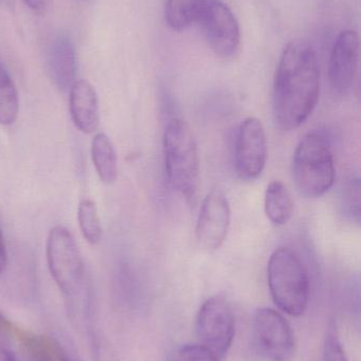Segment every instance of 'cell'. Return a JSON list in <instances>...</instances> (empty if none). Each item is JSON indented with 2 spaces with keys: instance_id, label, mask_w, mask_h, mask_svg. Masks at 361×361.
I'll use <instances>...</instances> for the list:
<instances>
[{
  "instance_id": "6da1fadb",
  "label": "cell",
  "mask_w": 361,
  "mask_h": 361,
  "mask_svg": "<svg viewBox=\"0 0 361 361\" xmlns=\"http://www.w3.org/2000/svg\"><path fill=\"white\" fill-rule=\"evenodd\" d=\"M320 95V67L315 50L305 42L288 44L276 72L273 114L285 131L300 127L312 116Z\"/></svg>"
},
{
  "instance_id": "7a4b0ae2",
  "label": "cell",
  "mask_w": 361,
  "mask_h": 361,
  "mask_svg": "<svg viewBox=\"0 0 361 361\" xmlns=\"http://www.w3.org/2000/svg\"><path fill=\"white\" fill-rule=\"evenodd\" d=\"M165 173L172 188L189 203H194L199 187V158L196 141L187 123L174 118L163 135Z\"/></svg>"
},
{
  "instance_id": "3957f363",
  "label": "cell",
  "mask_w": 361,
  "mask_h": 361,
  "mask_svg": "<svg viewBox=\"0 0 361 361\" xmlns=\"http://www.w3.org/2000/svg\"><path fill=\"white\" fill-rule=\"evenodd\" d=\"M269 290L276 305L295 317L307 311L309 278L307 267L296 252L280 247L271 256L267 267Z\"/></svg>"
},
{
  "instance_id": "277c9868",
  "label": "cell",
  "mask_w": 361,
  "mask_h": 361,
  "mask_svg": "<svg viewBox=\"0 0 361 361\" xmlns=\"http://www.w3.org/2000/svg\"><path fill=\"white\" fill-rule=\"evenodd\" d=\"M292 177L307 197H322L332 188L336 167L330 142L324 135L314 131L301 140L292 159Z\"/></svg>"
},
{
  "instance_id": "5b68a950",
  "label": "cell",
  "mask_w": 361,
  "mask_h": 361,
  "mask_svg": "<svg viewBox=\"0 0 361 361\" xmlns=\"http://www.w3.org/2000/svg\"><path fill=\"white\" fill-rule=\"evenodd\" d=\"M47 261L59 290L66 296H76L84 282V263L73 235L65 227L55 226L49 233Z\"/></svg>"
},
{
  "instance_id": "8992f818",
  "label": "cell",
  "mask_w": 361,
  "mask_h": 361,
  "mask_svg": "<svg viewBox=\"0 0 361 361\" xmlns=\"http://www.w3.org/2000/svg\"><path fill=\"white\" fill-rule=\"evenodd\" d=\"M196 332L201 345L216 357L228 353L235 339V319L226 299L215 296L203 303L197 314Z\"/></svg>"
},
{
  "instance_id": "52a82bcc",
  "label": "cell",
  "mask_w": 361,
  "mask_h": 361,
  "mask_svg": "<svg viewBox=\"0 0 361 361\" xmlns=\"http://www.w3.org/2000/svg\"><path fill=\"white\" fill-rule=\"evenodd\" d=\"M254 335L259 352L267 360L290 361L294 357V332L279 312L259 309L254 315Z\"/></svg>"
},
{
  "instance_id": "ba28073f",
  "label": "cell",
  "mask_w": 361,
  "mask_h": 361,
  "mask_svg": "<svg viewBox=\"0 0 361 361\" xmlns=\"http://www.w3.org/2000/svg\"><path fill=\"white\" fill-rule=\"evenodd\" d=\"M267 137L259 118H247L242 122L235 140V171L241 179L252 180L262 175L267 162Z\"/></svg>"
},
{
  "instance_id": "9c48e42d",
  "label": "cell",
  "mask_w": 361,
  "mask_h": 361,
  "mask_svg": "<svg viewBox=\"0 0 361 361\" xmlns=\"http://www.w3.org/2000/svg\"><path fill=\"white\" fill-rule=\"evenodd\" d=\"M206 40L218 57L231 59L237 56L241 44V31L237 17L222 0H212L201 17Z\"/></svg>"
},
{
  "instance_id": "30bf717a",
  "label": "cell",
  "mask_w": 361,
  "mask_h": 361,
  "mask_svg": "<svg viewBox=\"0 0 361 361\" xmlns=\"http://www.w3.org/2000/svg\"><path fill=\"white\" fill-rule=\"evenodd\" d=\"M231 209L228 199L222 191L214 189L203 200L196 224L199 246L209 252L222 247L229 233Z\"/></svg>"
},
{
  "instance_id": "8fae6325",
  "label": "cell",
  "mask_w": 361,
  "mask_h": 361,
  "mask_svg": "<svg viewBox=\"0 0 361 361\" xmlns=\"http://www.w3.org/2000/svg\"><path fill=\"white\" fill-rule=\"evenodd\" d=\"M360 61V36L353 30H345L337 36L329 61V78L335 92L350 91L355 80Z\"/></svg>"
},
{
  "instance_id": "7c38bea8",
  "label": "cell",
  "mask_w": 361,
  "mask_h": 361,
  "mask_svg": "<svg viewBox=\"0 0 361 361\" xmlns=\"http://www.w3.org/2000/svg\"><path fill=\"white\" fill-rule=\"evenodd\" d=\"M47 66L55 86L59 90H67L76 78V48L69 36H55L47 51Z\"/></svg>"
},
{
  "instance_id": "4fadbf2b",
  "label": "cell",
  "mask_w": 361,
  "mask_h": 361,
  "mask_svg": "<svg viewBox=\"0 0 361 361\" xmlns=\"http://www.w3.org/2000/svg\"><path fill=\"white\" fill-rule=\"evenodd\" d=\"M69 109L76 128L93 133L100 124L99 102L90 82L76 80L70 87Z\"/></svg>"
},
{
  "instance_id": "5bb4252c",
  "label": "cell",
  "mask_w": 361,
  "mask_h": 361,
  "mask_svg": "<svg viewBox=\"0 0 361 361\" xmlns=\"http://www.w3.org/2000/svg\"><path fill=\"white\" fill-rule=\"evenodd\" d=\"M212 0H167L165 18L174 31H184L199 23Z\"/></svg>"
},
{
  "instance_id": "9a60e30c",
  "label": "cell",
  "mask_w": 361,
  "mask_h": 361,
  "mask_svg": "<svg viewBox=\"0 0 361 361\" xmlns=\"http://www.w3.org/2000/svg\"><path fill=\"white\" fill-rule=\"evenodd\" d=\"M265 214L277 226L288 224L294 214V200L281 180H273L265 193Z\"/></svg>"
},
{
  "instance_id": "2e32d148",
  "label": "cell",
  "mask_w": 361,
  "mask_h": 361,
  "mask_svg": "<svg viewBox=\"0 0 361 361\" xmlns=\"http://www.w3.org/2000/svg\"><path fill=\"white\" fill-rule=\"evenodd\" d=\"M91 158L100 180L112 184L118 179V157L112 140L105 133H97L91 143Z\"/></svg>"
},
{
  "instance_id": "e0dca14e",
  "label": "cell",
  "mask_w": 361,
  "mask_h": 361,
  "mask_svg": "<svg viewBox=\"0 0 361 361\" xmlns=\"http://www.w3.org/2000/svg\"><path fill=\"white\" fill-rule=\"evenodd\" d=\"M18 110L16 87L8 71L0 63V124L12 125L18 116Z\"/></svg>"
},
{
  "instance_id": "ac0fdd59",
  "label": "cell",
  "mask_w": 361,
  "mask_h": 361,
  "mask_svg": "<svg viewBox=\"0 0 361 361\" xmlns=\"http://www.w3.org/2000/svg\"><path fill=\"white\" fill-rule=\"evenodd\" d=\"M78 221L85 239L91 244L101 241L103 229L97 212V204L93 200H83L78 205Z\"/></svg>"
},
{
  "instance_id": "d6986e66",
  "label": "cell",
  "mask_w": 361,
  "mask_h": 361,
  "mask_svg": "<svg viewBox=\"0 0 361 361\" xmlns=\"http://www.w3.org/2000/svg\"><path fill=\"white\" fill-rule=\"evenodd\" d=\"M213 353L203 345H187L172 354L170 361H218Z\"/></svg>"
},
{
  "instance_id": "ffe728a7",
  "label": "cell",
  "mask_w": 361,
  "mask_h": 361,
  "mask_svg": "<svg viewBox=\"0 0 361 361\" xmlns=\"http://www.w3.org/2000/svg\"><path fill=\"white\" fill-rule=\"evenodd\" d=\"M324 361H348L335 328L330 329L326 335L324 349Z\"/></svg>"
},
{
  "instance_id": "44dd1931",
  "label": "cell",
  "mask_w": 361,
  "mask_h": 361,
  "mask_svg": "<svg viewBox=\"0 0 361 361\" xmlns=\"http://www.w3.org/2000/svg\"><path fill=\"white\" fill-rule=\"evenodd\" d=\"M360 180H354L348 186L347 192L345 193V208L349 212L350 216H355L356 220L360 221Z\"/></svg>"
},
{
  "instance_id": "7402d4cb",
  "label": "cell",
  "mask_w": 361,
  "mask_h": 361,
  "mask_svg": "<svg viewBox=\"0 0 361 361\" xmlns=\"http://www.w3.org/2000/svg\"><path fill=\"white\" fill-rule=\"evenodd\" d=\"M25 4L36 14H45L48 11L52 0H23Z\"/></svg>"
},
{
  "instance_id": "603a6c76",
  "label": "cell",
  "mask_w": 361,
  "mask_h": 361,
  "mask_svg": "<svg viewBox=\"0 0 361 361\" xmlns=\"http://www.w3.org/2000/svg\"><path fill=\"white\" fill-rule=\"evenodd\" d=\"M6 264H8V252H6V242L0 228V274L6 271Z\"/></svg>"
},
{
  "instance_id": "cb8c5ba5",
  "label": "cell",
  "mask_w": 361,
  "mask_h": 361,
  "mask_svg": "<svg viewBox=\"0 0 361 361\" xmlns=\"http://www.w3.org/2000/svg\"><path fill=\"white\" fill-rule=\"evenodd\" d=\"M0 361H16L12 352L0 343Z\"/></svg>"
},
{
  "instance_id": "d4e9b609",
  "label": "cell",
  "mask_w": 361,
  "mask_h": 361,
  "mask_svg": "<svg viewBox=\"0 0 361 361\" xmlns=\"http://www.w3.org/2000/svg\"><path fill=\"white\" fill-rule=\"evenodd\" d=\"M59 361H71V360H68L67 358L63 357V358H61V360H59Z\"/></svg>"
}]
</instances>
